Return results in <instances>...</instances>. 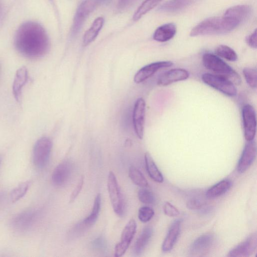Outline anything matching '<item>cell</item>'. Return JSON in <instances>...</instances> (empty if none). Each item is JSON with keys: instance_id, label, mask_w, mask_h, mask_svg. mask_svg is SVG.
I'll use <instances>...</instances> for the list:
<instances>
[{"instance_id": "cell-3", "label": "cell", "mask_w": 257, "mask_h": 257, "mask_svg": "<svg viewBox=\"0 0 257 257\" xmlns=\"http://www.w3.org/2000/svg\"><path fill=\"white\" fill-rule=\"evenodd\" d=\"M204 66L215 74L222 76L235 85H239L241 79L238 74L228 64L215 54L207 53L202 56Z\"/></svg>"}, {"instance_id": "cell-9", "label": "cell", "mask_w": 257, "mask_h": 257, "mask_svg": "<svg viewBox=\"0 0 257 257\" xmlns=\"http://www.w3.org/2000/svg\"><path fill=\"white\" fill-rule=\"evenodd\" d=\"M137 226V223L133 219L126 224L122 231L120 240L115 246V256H121L125 252L135 234Z\"/></svg>"}, {"instance_id": "cell-18", "label": "cell", "mask_w": 257, "mask_h": 257, "mask_svg": "<svg viewBox=\"0 0 257 257\" xmlns=\"http://www.w3.org/2000/svg\"><path fill=\"white\" fill-rule=\"evenodd\" d=\"M181 222L182 220L180 219H178L175 220L171 225L162 244L163 251H169L173 248L180 234Z\"/></svg>"}, {"instance_id": "cell-39", "label": "cell", "mask_w": 257, "mask_h": 257, "mask_svg": "<svg viewBox=\"0 0 257 257\" xmlns=\"http://www.w3.org/2000/svg\"><path fill=\"white\" fill-rule=\"evenodd\" d=\"M138 0H119L118 9L123 10L130 7Z\"/></svg>"}, {"instance_id": "cell-33", "label": "cell", "mask_w": 257, "mask_h": 257, "mask_svg": "<svg viewBox=\"0 0 257 257\" xmlns=\"http://www.w3.org/2000/svg\"><path fill=\"white\" fill-rule=\"evenodd\" d=\"M138 198L141 202L146 204H152L155 201L153 193L145 188L140 189L138 191Z\"/></svg>"}, {"instance_id": "cell-38", "label": "cell", "mask_w": 257, "mask_h": 257, "mask_svg": "<svg viewBox=\"0 0 257 257\" xmlns=\"http://www.w3.org/2000/svg\"><path fill=\"white\" fill-rule=\"evenodd\" d=\"M246 43L248 45L252 48L256 49L257 47V41H256V30L249 36H247L246 39Z\"/></svg>"}, {"instance_id": "cell-12", "label": "cell", "mask_w": 257, "mask_h": 257, "mask_svg": "<svg viewBox=\"0 0 257 257\" xmlns=\"http://www.w3.org/2000/svg\"><path fill=\"white\" fill-rule=\"evenodd\" d=\"M257 247V235L254 233L244 241L232 249L227 254L229 257L249 256L256 251Z\"/></svg>"}, {"instance_id": "cell-17", "label": "cell", "mask_w": 257, "mask_h": 257, "mask_svg": "<svg viewBox=\"0 0 257 257\" xmlns=\"http://www.w3.org/2000/svg\"><path fill=\"white\" fill-rule=\"evenodd\" d=\"M213 241L214 237L211 234L202 235L193 242L190 247V252L194 255L204 253L211 247Z\"/></svg>"}, {"instance_id": "cell-11", "label": "cell", "mask_w": 257, "mask_h": 257, "mask_svg": "<svg viewBox=\"0 0 257 257\" xmlns=\"http://www.w3.org/2000/svg\"><path fill=\"white\" fill-rule=\"evenodd\" d=\"M256 145L254 140L247 141L238 160L237 170L239 173L245 172L255 159Z\"/></svg>"}, {"instance_id": "cell-1", "label": "cell", "mask_w": 257, "mask_h": 257, "mask_svg": "<svg viewBox=\"0 0 257 257\" xmlns=\"http://www.w3.org/2000/svg\"><path fill=\"white\" fill-rule=\"evenodd\" d=\"M15 45L24 56L36 59L47 54L50 43L46 32L41 25L27 22L22 24L17 31Z\"/></svg>"}, {"instance_id": "cell-4", "label": "cell", "mask_w": 257, "mask_h": 257, "mask_svg": "<svg viewBox=\"0 0 257 257\" xmlns=\"http://www.w3.org/2000/svg\"><path fill=\"white\" fill-rule=\"evenodd\" d=\"M201 79L207 85L228 96L233 97L237 94L235 85L222 76L205 73L202 75Z\"/></svg>"}, {"instance_id": "cell-22", "label": "cell", "mask_w": 257, "mask_h": 257, "mask_svg": "<svg viewBox=\"0 0 257 257\" xmlns=\"http://www.w3.org/2000/svg\"><path fill=\"white\" fill-rule=\"evenodd\" d=\"M153 234V229L151 227H145L139 237L136 241L134 247L133 252L136 255H140L142 253L148 243Z\"/></svg>"}, {"instance_id": "cell-23", "label": "cell", "mask_w": 257, "mask_h": 257, "mask_svg": "<svg viewBox=\"0 0 257 257\" xmlns=\"http://www.w3.org/2000/svg\"><path fill=\"white\" fill-rule=\"evenodd\" d=\"M232 182L228 179L220 181L208 189L206 196L208 199L217 198L225 194L231 187Z\"/></svg>"}, {"instance_id": "cell-41", "label": "cell", "mask_w": 257, "mask_h": 257, "mask_svg": "<svg viewBox=\"0 0 257 257\" xmlns=\"http://www.w3.org/2000/svg\"><path fill=\"white\" fill-rule=\"evenodd\" d=\"M0 163H1V158H0Z\"/></svg>"}, {"instance_id": "cell-13", "label": "cell", "mask_w": 257, "mask_h": 257, "mask_svg": "<svg viewBox=\"0 0 257 257\" xmlns=\"http://www.w3.org/2000/svg\"><path fill=\"white\" fill-rule=\"evenodd\" d=\"M173 64L170 61H159L150 63L141 68L136 73L134 81L140 83L146 80L153 75L159 69L171 67Z\"/></svg>"}, {"instance_id": "cell-2", "label": "cell", "mask_w": 257, "mask_h": 257, "mask_svg": "<svg viewBox=\"0 0 257 257\" xmlns=\"http://www.w3.org/2000/svg\"><path fill=\"white\" fill-rule=\"evenodd\" d=\"M238 25V22L224 16L210 18L196 25L190 35L194 37L223 34L232 31Z\"/></svg>"}, {"instance_id": "cell-28", "label": "cell", "mask_w": 257, "mask_h": 257, "mask_svg": "<svg viewBox=\"0 0 257 257\" xmlns=\"http://www.w3.org/2000/svg\"><path fill=\"white\" fill-rule=\"evenodd\" d=\"M162 0H145L138 8L133 16V20L137 21L154 8Z\"/></svg>"}, {"instance_id": "cell-19", "label": "cell", "mask_w": 257, "mask_h": 257, "mask_svg": "<svg viewBox=\"0 0 257 257\" xmlns=\"http://www.w3.org/2000/svg\"><path fill=\"white\" fill-rule=\"evenodd\" d=\"M251 8L247 5H238L228 9L224 16L239 24L247 20L251 14Z\"/></svg>"}, {"instance_id": "cell-21", "label": "cell", "mask_w": 257, "mask_h": 257, "mask_svg": "<svg viewBox=\"0 0 257 257\" xmlns=\"http://www.w3.org/2000/svg\"><path fill=\"white\" fill-rule=\"evenodd\" d=\"M197 0H170L161 5L159 10L165 13L180 11L195 3Z\"/></svg>"}, {"instance_id": "cell-29", "label": "cell", "mask_w": 257, "mask_h": 257, "mask_svg": "<svg viewBox=\"0 0 257 257\" xmlns=\"http://www.w3.org/2000/svg\"><path fill=\"white\" fill-rule=\"evenodd\" d=\"M215 55L218 57L224 58L228 61L234 62L237 60L238 57L236 52L230 47L220 45L215 49Z\"/></svg>"}, {"instance_id": "cell-36", "label": "cell", "mask_w": 257, "mask_h": 257, "mask_svg": "<svg viewBox=\"0 0 257 257\" xmlns=\"http://www.w3.org/2000/svg\"><path fill=\"white\" fill-rule=\"evenodd\" d=\"M164 213L169 217H175L179 215L178 209L169 202H165L163 205Z\"/></svg>"}, {"instance_id": "cell-10", "label": "cell", "mask_w": 257, "mask_h": 257, "mask_svg": "<svg viewBox=\"0 0 257 257\" xmlns=\"http://www.w3.org/2000/svg\"><path fill=\"white\" fill-rule=\"evenodd\" d=\"M145 112V101L143 98H139L134 105L133 120L135 133L140 139L143 138Z\"/></svg>"}, {"instance_id": "cell-25", "label": "cell", "mask_w": 257, "mask_h": 257, "mask_svg": "<svg viewBox=\"0 0 257 257\" xmlns=\"http://www.w3.org/2000/svg\"><path fill=\"white\" fill-rule=\"evenodd\" d=\"M104 22L103 18L101 17L94 21L91 27L84 34L83 43L85 45H88L96 38L103 25Z\"/></svg>"}, {"instance_id": "cell-14", "label": "cell", "mask_w": 257, "mask_h": 257, "mask_svg": "<svg viewBox=\"0 0 257 257\" xmlns=\"http://www.w3.org/2000/svg\"><path fill=\"white\" fill-rule=\"evenodd\" d=\"M189 76V73L184 69H172L165 72L159 77L157 84L166 86L174 82L186 80Z\"/></svg>"}, {"instance_id": "cell-24", "label": "cell", "mask_w": 257, "mask_h": 257, "mask_svg": "<svg viewBox=\"0 0 257 257\" xmlns=\"http://www.w3.org/2000/svg\"><path fill=\"white\" fill-rule=\"evenodd\" d=\"M145 162L147 171L149 176L155 182L162 183L163 176L154 162L151 155L148 152L145 154Z\"/></svg>"}, {"instance_id": "cell-16", "label": "cell", "mask_w": 257, "mask_h": 257, "mask_svg": "<svg viewBox=\"0 0 257 257\" xmlns=\"http://www.w3.org/2000/svg\"><path fill=\"white\" fill-rule=\"evenodd\" d=\"M28 79V72L25 66L19 68L16 72L13 83V93L16 100L20 102L21 101L22 89Z\"/></svg>"}, {"instance_id": "cell-8", "label": "cell", "mask_w": 257, "mask_h": 257, "mask_svg": "<svg viewBox=\"0 0 257 257\" xmlns=\"http://www.w3.org/2000/svg\"><path fill=\"white\" fill-rule=\"evenodd\" d=\"M98 4L97 0H84L81 2L74 17L71 31L73 35L79 33L84 21Z\"/></svg>"}, {"instance_id": "cell-20", "label": "cell", "mask_w": 257, "mask_h": 257, "mask_svg": "<svg viewBox=\"0 0 257 257\" xmlns=\"http://www.w3.org/2000/svg\"><path fill=\"white\" fill-rule=\"evenodd\" d=\"M176 33V27L173 23L164 24L155 31L153 39L160 42H164L171 39Z\"/></svg>"}, {"instance_id": "cell-34", "label": "cell", "mask_w": 257, "mask_h": 257, "mask_svg": "<svg viewBox=\"0 0 257 257\" xmlns=\"http://www.w3.org/2000/svg\"><path fill=\"white\" fill-rule=\"evenodd\" d=\"M154 214V211L151 207L145 206L139 209L138 217L141 222L146 223L153 218Z\"/></svg>"}, {"instance_id": "cell-27", "label": "cell", "mask_w": 257, "mask_h": 257, "mask_svg": "<svg viewBox=\"0 0 257 257\" xmlns=\"http://www.w3.org/2000/svg\"><path fill=\"white\" fill-rule=\"evenodd\" d=\"M35 216L34 210L25 211L18 216L14 220V225L19 229L28 227L33 222Z\"/></svg>"}, {"instance_id": "cell-5", "label": "cell", "mask_w": 257, "mask_h": 257, "mask_svg": "<svg viewBox=\"0 0 257 257\" xmlns=\"http://www.w3.org/2000/svg\"><path fill=\"white\" fill-rule=\"evenodd\" d=\"M52 148V142L50 138L43 137L37 140L33 150V161L37 168L41 169L46 166Z\"/></svg>"}, {"instance_id": "cell-26", "label": "cell", "mask_w": 257, "mask_h": 257, "mask_svg": "<svg viewBox=\"0 0 257 257\" xmlns=\"http://www.w3.org/2000/svg\"><path fill=\"white\" fill-rule=\"evenodd\" d=\"M100 206L101 196L100 194H98L95 198L90 214L83 220L80 226L88 227L95 223L99 213Z\"/></svg>"}, {"instance_id": "cell-7", "label": "cell", "mask_w": 257, "mask_h": 257, "mask_svg": "<svg viewBox=\"0 0 257 257\" xmlns=\"http://www.w3.org/2000/svg\"><path fill=\"white\" fill-rule=\"evenodd\" d=\"M241 113L244 137L246 141L253 140L256 130L255 109L250 104H246L242 107Z\"/></svg>"}, {"instance_id": "cell-35", "label": "cell", "mask_w": 257, "mask_h": 257, "mask_svg": "<svg viewBox=\"0 0 257 257\" xmlns=\"http://www.w3.org/2000/svg\"><path fill=\"white\" fill-rule=\"evenodd\" d=\"M206 204L203 198L195 197L189 199L186 203L187 207L191 210L200 209Z\"/></svg>"}, {"instance_id": "cell-30", "label": "cell", "mask_w": 257, "mask_h": 257, "mask_svg": "<svg viewBox=\"0 0 257 257\" xmlns=\"http://www.w3.org/2000/svg\"><path fill=\"white\" fill-rule=\"evenodd\" d=\"M128 175L134 184L136 185L145 188L148 185V181L142 172L135 166H131L129 169Z\"/></svg>"}, {"instance_id": "cell-15", "label": "cell", "mask_w": 257, "mask_h": 257, "mask_svg": "<svg viewBox=\"0 0 257 257\" xmlns=\"http://www.w3.org/2000/svg\"><path fill=\"white\" fill-rule=\"evenodd\" d=\"M72 170V163L68 161L60 163L54 169L52 180L54 184L61 186L65 184L69 179Z\"/></svg>"}, {"instance_id": "cell-31", "label": "cell", "mask_w": 257, "mask_h": 257, "mask_svg": "<svg viewBox=\"0 0 257 257\" xmlns=\"http://www.w3.org/2000/svg\"><path fill=\"white\" fill-rule=\"evenodd\" d=\"M31 181H27L21 183L15 187L10 194L11 201L15 202L25 196L31 186Z\"/></svg>"}, {"instance_id": "cell-6", "label": "cell", "mask_w": 257, "mask_h": 257, "mask_svg": "<svg viewBox=\"0 0 257 257\" xmlns=\"http://www.w3.org/2000/svg\"><path fill=\"white\" fill-rule=\"evenodd\" d=\"M107 189L114 212L118 216H122L124 210V200L116 177L111 171L108 175Z\"/></svg>"}, {"instance_id": "cell-40", "label": "cell", "mask_w": 257, "mask_h": 257, "mask_svg": "<svg viewBox=\"0 0 257 257\" xmlns=\"http://www.w3.org/2000/svg\"><path fill=\"white\" fill-rule=\"evenodd\" d=\"M2 15V8L0 4V19L1 18Z\"/></svg>"}, {"instance_id": "cell-32", "label": "cell", "mask_w": 257, "mask_h": 257, "mask_svg": "<svg viewBox=\"0 0 257 257\" xmlns=\"http://www.w3.org/2000/svg\"><path fill=\"white\" fill-rule=\"evenodd\" d=\"M242 73L248 85L252 88H256L257 86L256 69L246 67L243 68Z\"/></svg>"}, {"instance_id": "cell-37", "label": "cell", "mask_w": 257, "mask_h": 257, "mask_svg": "<svg viewBox=\"0 0 257 257\" xmlns=\"http://www.w3.org/2000/svg\"><path fill=\"white\" fill-rule=\"evenodd\" d=\"M84 182V177L81 176V177L80 178L79 182H78L77 184L76 185V187H75L74 189L72 192V194L70 197V202L71 203L73 202L76 197H77L78 195L80 193V191L81 190L82 187L83 185Z\"/></svg>"}]
</instances>
